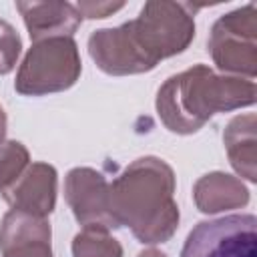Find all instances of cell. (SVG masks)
Returning a JSON list of instances; mask_svg holds the SVG:
<instances>
[{
    "mask_svg": "<svg viewBox=\"0 0 257 257\" xmlns=\"http://www.w3.org/2000/svg\"><path fill=\"white\" fill-rule=\"evenodd\" d=\"M110 211L141 243L169 241L179 227L173 169L157 157L133 161L110 185Z\"/></svg>",
    "mask_w": 257,
    "mask_h": 257,
    "instance_id": "6da1fadb",
    "label": "cell"
},
{
    "mask_svg": "<svg viewBox=\"0 0 257 257\" xmlns=\"http://www.w3.org/2000/svg\"><path fill=\"white\" fill-rule=\"evenodd\" d=\"M253 102V80L217 74L205 64L169 76L157 92L159 118L177 135H193L215 112L251 106Z\"/></svg>",
    "mask_w": 257,
    "mask_h": 257,
    "instance_id": "7a4b0ae2",
    "label": "cell"
},
{
    "mask_svg": "<svg viewBox=\"0 0 257 257\" xmlns=\"http://www.w3.org/2000/svg\"><path fill=\"white\" fill-rule=\"evenodd\" d=\"M201 6L189 2L151 0L135 20H128L135 42L157 66L161 60L181 54L195 36L193 14Z\"/></svg>",
    "mask_w": 257,
    "mask_h": 257,
    "instance_id": "3957f363",
    "label": "cell"
},
{
    "mask_svg": "<svg viewBox=\"0 0 257 257\" xmlns=\"http://www.w3.org/2000/svg\"><path fill=\"white\" fill-rule=\"evenodd\" d=\"M82 70L78 46L72 38L38 40L26 52L14 88L24 96H42L70 88Z\"/></svg>",
    "mask_w": 257,
    "mask_h": 257,
    "instance_id": "277c9868",
    "label": "cell"
},
{
    "mask_svg": "<svg viewBox=\"0 0 257 257\" xmlns=\"http://www.w3.org/2000/svg\"><path fill=\"white\" fill-rule=\"evenodd\" d=\"M207 46L219 70L235 72L251 80L257 72V8L255 4H247L229 14H223L213 24Z\"/></svg>",
    "mask_w": 257,
    "mask_h": 257,
    "instance_id": "5b68a950",
    "label": "cell"
},
{
    "mask_svg": "<svg viewBox=\"0 0 257 257\" xmlns=\"http://www.w3.org/2000/svg\"><path fill=\"white\" fill-rule=\"evenodd\" d=\"M255 215L201 221L187 235L181 257H257Z\"/></svg>",
    "mask_w": 257,
    "mask_h": 257,
    "instance_id": "8992f818",
    "label": "cell"
},
{
    "mask_svg": "<svg viewBox=\"0 0 257 257\" xmlns=\"http://www.w3.org/2000/svg\"><path fill=\"white\" fill-rule=\"evenodd\" d=\"M64 199L82 227L116 229L110 211V185L104 175L90 167H76L64 179Z\"/></svg>",
    "mask_w": 257,
    "mask_h": 257,
    "instance_id": "52a82bcc",
    "label": "cell"
},
{
    "mask_svg": "<svg viewBox=\"0 0 257 257\" xmlns=\"http://www.w3.org/2000/svg\"><path fill=\"white\" fill-rule=\"evenodd\" d=\"M88 54L102 72L112 76L141 74L155 68L135 42L128 22L92 32L88 38Z\"/></svg>",
    "mask_w": 257,
    "mask_h": 257,
    "instance_id": "ba28073f",
    "label": "cell"
},
{
    "mask_svg": "<svg viewBox=\"0 0 257 257\" xmlns=\"http://www.w3.org/2000/svg\"><path fill=\"white\" fill-rule=\"evenodd\" d=\"M56 169L48 163H32L2 193L4 201L18 211L46 217L56 205Z\"/></svg>",
    "mask_w": 257,
    "mask_h": 257,
    "instance_id": "9c48e42d",
    "label": "cell"
},
{
    "mask_svg": "<svg viewBox=\"0 0 257 257\" xmlns=\"http://www.w3.org/2000/svg\"><path fill=\"white\" fill-rule=\"evenodd\" d=\"M34 42L46 38H72L82 22L80 12L68 2H16Z\"/></svg>",
    "mask_w": 257,
    "mask_h": 257,
    "instance_id": "30bf717a",
    "label": "cell"
},
{
    "mask_svg": "<svg viewBox=\"0 0 257 257\" xmlns=\"http://www.w3.org/2000/svg\"><path fill=\"white\" fill-rule=\"evenodd\" d=\"M193 199L201 213L213 215L229 209H239L249 203V191L241 179L227 173H209L193 187Z\"/></svg>",
    "mask_w": 257,
    "mask_h": 257,
    "instance_id": "8fae6325",
    "label": "cell"
},
{
    "mask_svg": "<svg viewBox=\"0 0 257 257\" xmlns=\"http://www.w3.org/2000/svg\"><path fill=\"white\" fill-rule=\"evenodd\" d=\"M255 128H257L255 114H241V116H235L223 133V143L229 155V163L249 183H255L257 179V133Z\"/></svg>",
    "mask_w": 257,
    "mask_h": 257,
    "instance_id": "7c38bea8",
    "label": "cell"
},
{
    "mask_svg": "<svg viewBox=\"0 0 257 257\" xmlns=\"http://www.w3.org/2000/svg\"><path fill=\"white\" fill-rule=\"evenodd\" d=\"M50 237L52 231L46 217L10 209L0 223V253L34 243H50Z\"/></svg>",
    "mask_w": 257,
    "mask_h": 257,
    "instance_id": "4fadbf2b",
    "label": "cell"
},
{
    "mask_svg": "<svg viewBox=\"0 0 257 257\" xmlns=\"http://www.w3.org/2000/svg\"><path fill=\"white\" fill-rule=\"evenodd\" d=\"M72 257H122L120 243L104 227H82L72 239Z\"/></svg>",
    "mask_w": 257,
    "mask_h": 257,
    "instance_id": "5bb4252c",
    "label": "cell"
},
{
    "mask_svg": "<svg viewBox=\"0 0 257 257\" xmlns=\"http://www.w3.org/2000/svg\"><path fill=\"white\" fill-rule=\"evenodd\" d=\"M30 165L28 149L18 141L0 143V193H4Z\"/></svg>",
    "mask_w": 257,
    "mask_h": 257,
    "instance_id": "9a60e30c",
    "label": "cell"
},
{
    "mask_svg": "<svg viewBox=\"0 0 257 257\" xmlns=\"http://www.w3.org/2000/svg\"><path fill=\"white\" fill-rule=\"evenodd\" d=\"M20 48L22 40L14 26L6 20H0V74H8L14 68L20 56Z\"/></svg>",
    "mask_w": 257,
    "mask_h": 257,
    "instance_id": "2e32d148",
    "label": "cell"
},
{
    "mask_svg": "<svg viewBox=\"0 0 257 257\" xmlns=\"http://www.w3.org/2000/svg\"><path fill=\"white\" fill-rule=\"evenodd\" d=\"M74 6L82 18H106L116 10H120L124 4L122 2H78Z\"/></svg>",
    "mask_w": 257,
    "mask_h": 257,
    "instance_id": "e0dca14e",
    "label": "cell"
},
{
    "mask_svg": "<svg viewBox=\"0 0 257 257\" xmlns=\"http://www.w3.org/2000/svg\"><path fill=\"white\" fill-rule=\"evenodd\" d=\"M2 257H52V249H50V243H34V245L6 251L2 253Z\"/></svg>",
    "mask_w": 257,
    "mask_h": 257,
    "instance_id": "ac0fdd59",
    "label": "cell"
},
{
    "mask_svg": "<svg viewBox=\"0 0 257 257\" xmlns=\"http://www.w3.org/2000/svg\"><path fill=\"white\" fill-rule=\"evenodd\" d=\"M4 135H6V112L0 106V143L4 141Z\"/></svg>",
    "mask_w": 257,
    "mask_h": 257,
    "instance_id": "d6986e66",
    "label": "cell"
},
{
    "mask_svg": "<svg viewBox=\"0 0 257 257\" xmlns=\"http://www.w3.org/2000/svg\"><path fill=\"white\" fill-rule=\"evenodd\" d=\"M139 257H167V255L157 251V249H145L143 253H139Z\"/></svg>",
    "mask_w": 257,
    "mask_h": 257,
    "instance_id": "ffe728a7",
    "label": "cell"
}]
</instances>
